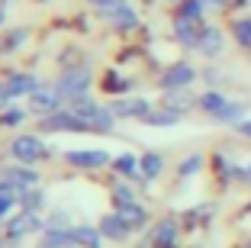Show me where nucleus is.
Returning <instances> with one entry per match:
<instances>
[{"mask_svg": "<svg viewBox=\"0 0 251 248\" xmlns=\"http://www.w3.org/2000/svg\"><path fill=\"white\" fill-rule=\"evenodd\" d=\"M90 84V71L87 68H68V71H61V78L55 81V87H58V94L65 97V100H81L84 90H87Z\"/></svg>", "mask_w": 251, "mask_h": 248, "instance_id": "nucleus-1", "label": "nucleus"}, {"mask_svg": "<svg viewBox=\"0 0 251 248\" xmlns=\"http://www.w3.org/2000/svg\"><path fill=\"white\" fill-rule=\"evenodd\" d=\"M100 13H103V20L110 23V26H116V29H132L135 23H139V13H135L126 0H103V3H100Z\"/></svg>", "mask_w": 251, "mask_h": 248, "instance_id": "nucleus-2", "label": "nucleus"}, {"mask_svg": "<svg viewBox=\"0 0 251 248\" xmlns=\"http://www.w3.org/2000/svg\"><path fill=\"white\" fill-rule=\"evenodd\" d=\"M193 78H197V71H193L187 61H180V65H171L168 71L158 78V84H161V90H187L193 84Z\"/></svg>", "mask_w": 251, "mask_h": 248, "instance_id": "nucleus-3", "label": "nucleus"}, {"mask_svg": "<svg viewBox=\"0 0 251 248\" xmlns=\"http://www.w3.org/2000/svg\"><path fill=\"white\" fill-rule=\"evenodd\" d=\"M10 152H13V158L20 161V165H36L45 155V145H42L39 136H20V139H13Z\"/></svg>", "mask_w": 251, "mask_h": 248, "instance_id": "nucleus-4", "label": "nucleus"}, {"mask_svg": "<svg viewBox=\"0 0 251 248\" xmlns=\"http://www.w3.org/2000/svg\"><path fill=\"white\" fill-rule=\"evenodd\" d=\"M65 100V97L58 94V87H39L29 94V110L32 113H45V116H52V113H58V103Z\"/></svg>", "mask_w": 251, "mask_h": 248, "instance_id": "nucleus-5", "label": "nucleus"}, {"mask_svg": "<svg viewBox=\"0 0 251 248\" xmlns=\"http://www.w3.org/2000/svg\"><path fill=\"white\" fill-rule=\"evenodd\" d=\"M39 226H42V222H39L36 210H23L20 216H13V219H10V222H7V229H3V232H7V239H10V242H20L23 235L36 232Z\"/></svg>", "mask_w": 251, "mask_h": 248, "instance_id": "nucleus-6", "label": "nucleus"}, {"mask_svg": "<svg viewBox=\"0 0 251 248\" xmlns=\"http://www.w3.org/2000/svg\"><path fill=\"white\" fill-rule=\"evenodd\" d=\"M65 158L71 161L74 168H103V165H110V155L103 148H74Z\"/></svg>", "mask_w": 251, "mask_h": 248, "instance_id": "nucleus-7", "label": "nucleus"}, {"mask_svg": "<svg viewBox=\"0 0 251 248\" xmlns=\"http://www.w3.org/2000/svg\"><path fill=\"white\" fill-rule=\"evenodd\" d=\"M100 232H103L106 239H113V242H123L132 229H129V222H126L119 213H110V216H103V222H100Z\"/></svg>", "mask_w": 251, "mask_h": 248, "instance_id": "nucleus-8", "label": "nucleus"}, {"mask_svg": "<svg viewBox=\"0 0 251 248\" xmlns=\"http://www.w3.org/2000/svg\"><path fill=\"white\" fill-rule=\"evenodd\" d=\"M193 23H197V20H184V16H177V20H174V36H177L187 49H197V45H200V32H197V26H193Z\"/></svg>", "mask_w": 251, "mask_h": 248, "instance_id": "nucleus-9", "label": "nucleus"}, {"mask_svg": "<svg viewBox=\"0 0 251 248\" xmlns=\"http://www.w3.org/2000/svg\"><path fill=\"white\" fill-rule=\"evenodd\" d=\"M116 213L126 219V222H129V229H142V226L148 222V213H145V206H139L135 200H132V203H123V206H116Z\"/></svg>", "mask_w": 251, "mask_h": 248, "instance_id": "nucleus-10", "label": "nucleus"}, {"mask_svg": "<svg viewBox=\"0 0 251 248\" xmlns=\"http://www.w3.org/2000/svg\"><path fill=\"white\" fill-rule=\"evenodd\" d=\"M7 90H10V97H23V94H32L39 87H36V78L32 74H10Z\"/></svg>", "mask_w": 251, "mask_h": 248, "instance_id": "nucleus-11", "label": "nucleus"}, {"mask_svg": "<svg viewBox=\"0 0 251 248\" xmlns=\"http://www.w3.org/2000/svg\"><path fill=\"white\" fill-rule=\"evenodd\" d=\"M113 116H148V100H119L113 103Z\"/></svg>", "mask_w": 251, "mask_h": 248, "instance_id": "nucleus-12", "label": "nucleus"}, {"mask_svg": "<svg viewBox=\"0 0 251 248\" xmlns=\"http://www.w3.org/2000/svg\"><path fill=\"white\" fill-rule=\"evenodd\" d=\"M203 55H219L222 52V32L219 29H203L200 32V45H197Z\"/></svg>", "mask_w": 251, "mask_h": 248, "instance_id": "nucleus-13", "label": "nucleus"}, {"mask_svg": "<svg viewBox=\"0 0 251 248\" xmlns=\"http://www.w3.org/2000/svg\"><path fill=\"white\" fill-rule=\"evenodd\" d=\"M68 245H77L71 229H49V232H45L42 248H68Z\"/></svg>", "mask_w": 251, "mask_h": 248, "instance_id": "nucleus-14", "label": "nucleus"}, {"mask_svg": "<svg viewBox=\"0 0 251 248\" xmlns=\"http://www.w3.org/2000/svg\"><path fill=\"white\" fill-rule=\"evenodd\" d=\"M200 103H203V110H206L209 116H216V119H219L222 113L229 110V100H226L219 90H209V94H203V100H200Z\"/></svg>", "mask_w": 251, "mask_h": 248, "instance_id": "nucleus-15", "label": "nucleus"}, {"mask_svg": "<svg viewBox=\"0 0 251 248\" xmlns=\"http://www.w3.org/2000/svg\"><path fill=\"white\" fill-rule=\"evenodd\" d=\"M174 235H177L174 219H161V222L155 226V232H151V239H155V245H171V242H174Z\"/></svg>", "mask_w": 251, "mask_h": 248, "instance_id": "nucleus-16", "label": "nucleus"}, {"mask_svg": "<svg viewBox=\"0 0 251 248\" xmlns=\"http://www.w3.org/2000/svg\"><path fill=\"white\" fill-rule=\"evenodd\" d=\"M74 242L84 248H100V232L90 226H81V229H74Z\"/></svg>", "mask_w": 251, "mask_h": 248, "instance_id": "nucleus-17", "label": "nucleus"}, {"mask_svg": "<svg viewBox=\"0 0 251 248\" xmlns=\"http://www.w3.org/2000/svg\"><path fill=\"white\" fill-rule=\"evenodd\" d=\"M232 36L238 39V45H251V16L232 20Z\"/></svg>", "mask_w": 251, "mask_h": 248, "instance_id": "nucleus-18", "label": "nucleus"}, {"mask_svg": "<svg viewBox=\"0 0 251 248\" xmlns=\"http://www.w3.org/2000/svg\"><path fill=\"white\" fill-rule=\"evenodd\" d=\"M148 126H174L180 119V113H174V110H161V113H148V116H142Z\"/></svg>", "mask_w": 251, "mask_h": 248, "instance_id": "nucleus-19", "label": "nucleus"}, {"mask_svg": "<svg viewBox=\"0 0 251 248\" xmlns=\"http://www.w3.org/2000/svg\"><path fill=\"white\" fill-rule=\"evenodd\" d=\"M164 171V158L161 155H145V158H142V174L145 177H158Z\"/></svg>", "mask_w": 251, "mask_h": 248, "instance_id": "nucleus-20", "label": "nucleus"}, {"mask_svg": "<svg viewBox=\"0 0 251 248\" xmlns=\"http://www.w3.org/2000/svg\"><path fill=\"white\" fill-rule=\"evenodd\" d=\"M139 165H142V161H139V158H132V155H119L113 168H116L119 174H129V177H135V174H139Z\"/></svg>", "mask_w": 251, "mask_h": 248, "instance_id": "nucleus-21", "label": "nucleus"}, {"mask_svg": "<svg viewBox=\"0 0 251 248\" xmlns=\"http://www.w3.org/2000/svg\"><path fill=\"white\" fill-rule=\"evenodd\" d=\"M203 7H206V0H184V7H180V16H184V20H200Z\"/></svg>", "mask_w": 251, "mask_h": 248, "instance_id": "nucleus-22", "label": "nucleus"}, {"mask_svg": "<svg viewBox=\"0 0 251 248\" xmlns=\"http://www.w3.org/2000/svg\"><path fill=\"white\" fill-rule=\"evenodd\" d=\"M200 165H203V158H200V155H193V158H187L184 161V165H180V177H187V174H197V171H200Z\"/></svg>", "mask_w": 251, "mask_h": 248, "instance_id": "nucleus-23", "label": "nucleus"}, {"mask_svg": "<svg viewBox=\"0 0 251 248\" xmlns=\"http://www.w3.org/2000/svg\"><path fill=\"white\" fill-rule=\"evenodd\" d=\"M13 203H16V193H7V190H0V219H3L10 210H13Z\"/></svg>", "mask_w": 251, "mask_h": 248, "instance_id": "nucleus-24", "label": "nucleus"}, {"mask_svg": "<svg viewBox=\"0 0 251 248\" xmlns=\"http://www.w3.org/2000/svg\"><path fill=\"white\" fill-rule=\"evenodd\" d=\"M171 94H174V100H171V110H174V113H177V110H187V107H190V97H187L184 90H171Z\"/></svg>", "mask_w": 251, "mask_h": 248, "instance_id": "nucleus-25", "label": "nucleus"}, {"mask_svg": "<svg viewBox=\"0 0 251 248\" xmlns=\"http://www.w3.org/2000/svg\"><path fill=\"white\" fill-rule=\"evenodd\" d=\"M238 116H242V107H238V103H229V110L219 116V123H238Z\"/></svg>", "mask_w": 251, "mask_h": 248, "instance_id": "nucleus-26", "label": "nucleus"}, {"mask_svg": "<svg viewBox=\"0 0 251 248\" xmlns=\"http://www.w3.org/2000/svg\"><path fill=\"white\" fill-rule=\"evenodd\" d=\"M23 116H26V113H23V110H7V116H0V123L3 126H16V123H23Z\"/></svg>", "mask_w": 251, "mask_h": 248, "instance_id": "nucleus-27", "label": "nucleus"}, {"mask_svg": "<svg viewBox=\"0 0 251 248\" xmlns=\"http://www.w3.org/2000/svg\"><path fill=\"white\" fill-rule=\"evenodd\" d=\"M65 226H68V216H65V213H55V216L49 219V229H65Z\"/></svg>", "mask_w": 251, "mask_h": 248, "instance_id": "nucleus-28", "label": "nucleus"}, {"mask_svg": "<svg viewBox=\"0 0 251 248\" xmlns=\"http://www.w3.org/2000/svg\"><path fill=\"white\" fill-rule=\"evenodd\" d=\"M238 132H242V136H248V139H251V119H248V123H242V126H238Z\"/></svg>", "mask_w": 251, "mask_h": 248, "instance_id": "nucleus-29", "label": "nucleus"}, {"mask_svg": "<svg viewBox=\"0 0 251 248\" xmlns=\"http://www.w3.org/2000/svg\"><path fill=\"white\" fill-rule=\"evenodd\" d=\"M245 177H248V181H251V168H248V171H245Z\"/></svg>", "mask_w": 251, "mask_h": 248, "instance_id": "nucleus-30", "label": "nucleus"}, {"mask_svg": "<svg viewBox=\"0 0 251 248\" xmlns=\"http://www.w3.org/2000/svg\"><path fill=\"white\" fill-rule=\"evenodd\" d=\"M90 3H103V0H90Z\"/></svg>", "mask_w": 251, "mask_h": 248, "instance_id": "nucleus-31", "label": "nucleus"}, {"mask_svg": "<svg viewBox=\"0 0 251 248\" xmlns=\"http://www.w3.org/2000/svg\"><path fill=\"white\" fill-rule=\"evenodd\" d=\"M0 52H3V42H0Z\"/></svg>", "mask_w": 251, "mask_h": 248, "instance_id": "nucleus-32", "label": "nucleus"}]
</instances>
